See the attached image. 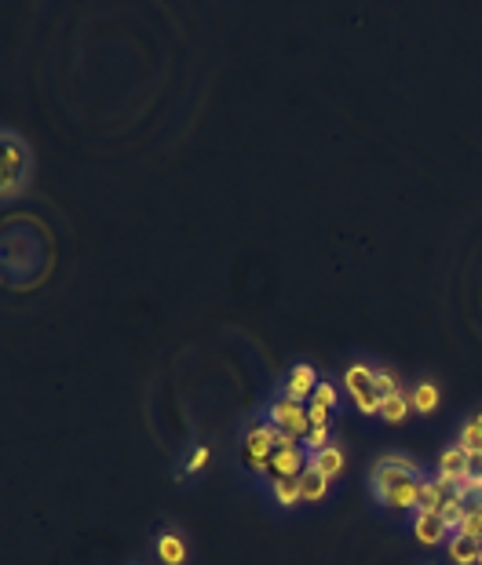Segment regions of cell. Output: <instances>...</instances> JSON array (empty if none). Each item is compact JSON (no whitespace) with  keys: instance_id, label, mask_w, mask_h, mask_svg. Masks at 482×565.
Segmentation results:
<instances>
[{"instance_id":"cell-1","label":"cell","mask_w":482,"mask_h":565,"mask_svg":"<svg viewBox=\"0 0 482 565\" xmlns=\"http://www.w3.org/2000/svg\"><path fill=\"white\" fill-rule=\"evenodd\" d=\"M406 478H420V464H416L413 456H402V452H388V456H381L377 467H372V474H369L377 500L388 496V492H391L399 482H406Z\"/></svg>"},{"instance_id":"cell-2","label":"cell","mask_w":482,"mask_h":565,"mask_svg":"<svg viewBox=\"0 0 482 565\" xmlns=\"http://www.w3.org/2000/svg\"><path fill=\"white\" fill-rule=\"evenodd\" d=\"M372 376H377V369L365 365V361H355L344 372V383H347L351 398H355V409L365 413V416L381 413V390H377V383H372Z\"/></svg>"},{"instance_id":"cell-3","label":"cell","mask_w":482,"mask_h":565,"mask_svg":"<svg viewBox=\"0 0 482 565\" xmlns=\"http://www.w3.org/2000/svg\"><path fill=\"white\" fill-rule=\"evenodd\" d=\"M4 179H0V194L4 197H15L22 179H26V168H30V157H26V143L15 135V128H4Z\"/></svg>"},{"instance_id":"cell-4","label":"cell","mask_w":482,"mask_h":565,"mask_svg":"<svg viewBox=\"0 0 482 565\" xmlns=\"http://www.w3.org/2000/svg\"><path fill=\"white\" fill-rule=\"evenodd\" d=\"M267 423H275L278 430L293 434L303 441V434L311 430V416H307V405L303 402H293V398H278L271 402V409H267Z\"/></svg>"},{"instance_id":"cell-5","label":"cell","mask_w":482,"mask_h":565,"mask_svg":"<svg viewBox=\"0 0 482 565\" xmlns=\"http://www.w3.org/2000/svg\"><path fill=\"white\" fill-rule=\"evenodd\" d=\"M275 438H278L275 423H256L245 434V452H249L252 471H267V460H271V452H275Z\"/></svg>"},{"instance_id":"cell-6","label":"cell","mask_w":482,"mask_h":565,"mask_svg":"<svg viewBox=\"0 0 482 565\" xmlns=\"http://www.w3.org/2000/svg\"><path fill=\"white\" fill-rule=\"evenodd\" d=\"M307 467V448L303 445H289V448H275L271 460H267V471L275 478H300V471Z\"/></svg>"},{"instance_id":"cell-7","label":"cell","mask_w":482,"mask_h":565,"mask_svg":"<svg viewBox=\"0 0 482 565\" xmlns=\"http://www.w3.org/2000/svg\"><path fill=\"white\" fill-rule=\"evenodd\" d=\"M413 536H416L424 547H439V543H446L453 533L446 529V522H443L435 511H416V515H413Z\"/></svg>"},{"instance_id":"cell-8","label":"cell","mask_w":482,"mask_h":565,"mask_svg":"<svg viewBox=\"0 0 482 565\" xmlns=\"http://www.w3.org/2000/svg\"><path fill=\"white\" fill-rule=\"evenodd\" d=\"M314 387H318V372H314V365L296 361V365L289 369V376H285V398L303 402V398H311V394H314Z\"/></svg>"},{"instance_id":"cell-9","label":"cell","mask_w":482,"mask_h":565,"mask_svg":"<svg viewBox=\"0 0 482 565\" xmlns=\"http://www.w3.org/2000/svg\"><path fill=\"white\" fill-rule=\"evenodd\" d=\"M453 500V489L443 485L439 478H424L420 482V503H416V511H435L443 515V507Z\"/></svg>"},{"instance_id":"cell-10","label":"cell","mask_w":482,"mask_h":565,"mask_svg":"<svg viewBox=\"0 0 482 565\" xmlns=\"http://www.w3.org/2000/svg\"><path fill=\"white\" fill-rule=\"evenodd\" d=\"M420 482L424 478H406V482H399L388 496H381V503H388V507H399V511H416V503H420Z\"/></svg>"},{"instance_id":"cell-11","label":"cell","mask_w":482,"mask_h":565,"mask_svg":"<svg viewBox=\"0 0 482 565\" xmlns=\"http://www.w3.org/2000/svg\"><path fill=\"white\" fill-rule=\"evenodd\" d=\"M307 467L321 471L326 478H337V474L344 471V448H340V445H326L321 452H311V456H307Z\"/></svg>"},{"instance_id":"cell-12","label":"cell","mask_w":482,"mask_h":565,"mask_svg":"<svg viewBox=\"0 0 482 565\" xmlns=\"http://www.w3.org/2000/svg\"><path fill=\"white\" fill-rule=\"evenodd\" d=\"M478 547H482V543H475V540L464 536V533H453V536L446 540V554H450L457 565H478Z\"/></svg>"},{"instance_id":"cell-13","label":"cell","mask_w":482,"mask_h":565,"mask_svg":"<svg viewBox=\"0 0 482 565\" xmlns=\"http://www.w3.org/2000/svg\"><path fill=\"white\" fill-rule=\"evenodd\" d=\"M300 496L303 500H326L329 496V478L314 471V467H303L300 471Z\"/></svg>"},{"instance_id":"cell-14","label":"cell","mask_w":482,"mask_h":565,"mask_svg":"<svg viewBox=\"0 0 482 565\" xmlns=\"http://www.w3.org/2000/svg\"><path fill=\"white\" fill-rule=\"evenodd\" d=\"M460 471H468V452H464L460 445H446V448L439 452V474H435V478H453V474H460Z\"/></svg>"},{"instance_id":"cell-15","label":"cell","mask_w":482,"mask_h":565,"mask_svg":"<svg viewBox=\"0 0 482 565\" xmlns=\"http://www.w3.org/2000/svg\"><path fill=\"white\" fill-rule=\"evenodd\" d=\"M409 405H413L416 413H432V409L439 405V387H435L432 379H420V383L409 390Z\"/></svg>"},{"instance_id":"cell-16","label":"cell","mask_w":482,"mask_h":565,"mask_svg":"<svg viewBox=\"0 0 482 565\" xmlns=\"http://www.w3.org/2000/svg\"><path fill=\"white\" fill-rule=\"evenodd\" d=\"M157 554H161V561H165V565H183L187 561V543L176 533H165L157 540Z\"/></svg>"},{"instance_id":"cell-17","label":"cell","mask_w":482,"mask_h":565,"mask_svg":"<svg viewBox=\"0 0 482 565\" xmlns=\"http://www.w3.org/2000/svg\"><path fill=\"white\" fill-rule=\"evenodd\" d=\"M409 409H413V405H409V394H406V390H395V394H388V398H381V416H384L388 423H399Z\"/></svg>"},{"instance_id":"cell-18","label":"cell","mask_w":482,"mask_h":565,"mask_svg":"<svg viewBox=\"0 0 482 565\" xmlns=\"http://www.w3.org/2000/svg\"><path fill=\"white\" fill-rule=\"evenodd\" d=\"M271 492H275V500L282 503V507H296L303 496H300V478H275L271 482Z\"/></svg>"},{"instance_id":"cell-19","label":"cell","mask_w":482,"mask_h":565,"mask_svg":"<svg viewBox=\"0 0 482 565\" xmlns=\"http://www.w3.org/2000/svg\"><path fill=\"white\" fill-rule=\"evenodd\" d=\"M457 533H464L475 543H482V500H468V515H464V522H460Z\"/></svg>"},{"instance_id":"cell-20","label":"cell","mask_w":482,"mask_h":565,"mask_svg":"<svg viewBox=\"0 0 482 565\" xmlns=\"http://www.w3.org/2000/svg\"><path fill=\"white\" fill-rule=\"evenodd\" d=\"M464 515H468V500L453 496V500L443 507V515H439V518L446 522V529H450V533H457V529H460V522H464Z\"/></svg>"},{"instance_id":"cell-21","label":"cell","mask_w":482,"mask_h":565,"mask_svg":"<svg viewBox=\"0 0 482 565\" xmlns=\"http://www.w3.org/2000/svg\"><path fill=\"white\" fill-rule=\"evenodd\" d=\"M464 452H482V423L471 416L464 427H460V441H457Z\"/></svg>"},{"instance_id":"cell-22","label":"cell","mask_w":482,"mask_h":565,"mask_svg":"<svg viewBox=\"0 0 482 565\" xmlns=\"http://www.w3.org/2000/svg\"><path fill=\"white\" fill-rule=\"evenodd\" d=\"M311 405H321V409H333L337 405V387L329 379H318L314 394H311Z\"/></svg>"},{"instance_id":"cell-23","label":"cell","mask_w":482,"mask_h":565,"mask_svg":"<svg viewBox=\"0 0 482 565\" xmlns=\"http://www.w3.org/2000/svg\"><path fill=\"white\" fill-rule=\"evenodd\" d=\"M326 445H333V441H329V427H311V430L303 434V448H307V456H311V452H321Z\"/></svg>"},{"instance_id":"cell-24","label":"cell","mask_w":482,"mask_h":565,"mask_svg":"<svg viewBox=\"0 0 482 565\" xmlns=\"http://www.w3.org/2000/svg\"><path fill=\"white\" fill-rule=\"evenodd\" d=\"M372 383H377V390H381V398H388V394H395V390H402L391 369H377V376H372Z\"/></svg>"},{"instance_id":"cell-25","label":"cell","mask_w":482,"mask_h":565,"mask_svg":"<svg viewBox=\"0 0 482 565\" xmlns=\"http://www.w3.org/2000/svg\"><path fill=\"white\" fill-rule=\"evenodd\" d=\"M307 416H311V427H329V409L307 405Z\"/></svg>"},{"instance_id":"cell-26","label":"cell","mask_w":482,"mask_h":565,"mask_svg":"<svg viewBox=\"0 0 482 565\" xmlns=\"http://www.w3.org/2000/svg\"><path fill=\"white\" fill-rule=\"evenodd\" d=\"M205 464H208V448L201 445V448H194V456H190V467H187V471H201Z\"/></svg>"},{"instance_id":"cell-27","label":"cell","mask_w":482,"mask_h":565,"mask_svg":"<svg viewBox=\"0 0 482 565\" xmlns=\"http://www.w3.org/2000/svg\"><path fill=\"white\" fill-rule=\"evenodd\" d=\"M475 420H478V423H482V413H475Z\"/></svg>"},{"instance_id":"cell-28","label":"cell","mask_w":482,"mask_h":565,"mask_svg":"<svg viewBox=\"0 0 482 565\" xmlns=\"http://www.w3.org/2000/svg\"><path fill=\"white\" fill-rule=\"evenodd\" d=\"M478 565H482V547H478Z\"/></svg>"},{"instance_id":"cell-29","label":"cell","mask_w":482,"mask_h":565,"mask_svg":"<svg viewBox=\"0 0 482 565\" xmlns=\"http://www.w3.org/2000/svg\"><path fill=\"white\" fill-rule=\"evenodd\" d=\"M478 500H482V496H478Z\"/></svg>"}]
</instances>
